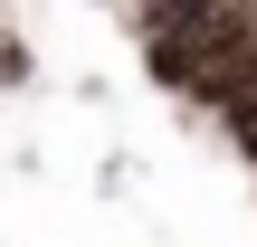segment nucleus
I'll return each instance as SVG.
<instances>
[{
  "instance_id": "obj_1",
  "label": "nucleus",
  "mask_w": 257,
  "mask_h": 247,
  "mask_svg": "<svg viewBox=\"0 0 257 247\" xmlns=\"http://www.w3.org/2000/svg\"><path fill=\"white\" fill-rule=\"evenodd\" d=\"M257 38V0H219L210 19H181V29H153L143 38V76L162 86V95H210L229 67H238V48Z\"/></svg>"
},
{
  "instance_id": "obj_2",
  "label": "nucleus",
  "mask_w": 257,
  "mask_h": 247,
  "mask_svg": "<svg viewBox=\"0 0 257 247\" xmlns=\"http://www.w3.org/2000/svg\"><path fill=\"white\" fill-rule=\"evenodd\" d=\"M200 114H219V133H248V124H257V38L238 48V67L200 95Z\"/></svg>"
}]
</instances>
